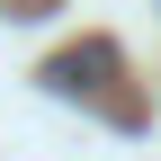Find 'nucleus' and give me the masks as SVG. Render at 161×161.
Wrapping results in <instances>:
<instances>
[]
</instances>
